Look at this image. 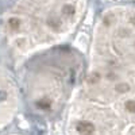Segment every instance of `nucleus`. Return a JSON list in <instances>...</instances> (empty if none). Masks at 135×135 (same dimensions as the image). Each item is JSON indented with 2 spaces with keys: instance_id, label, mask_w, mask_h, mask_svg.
I'll list each match as a JSON object with an SVG mask.
<instances>
[{
  "instance_id": "1",
  "label": "nucleus",
  "mask_w": 135,
  "mask_h": 135,
  "mask_svg": "<svg viewBox=\"0 0 135 135\" xmlns=\"http://www.w3.org/2000/svg\"><path fill=\"white\" fill-rule=\"evenodd\" d=\"M77 131L81 135H92L95 131V126L89 122H80L77 124Z\"/></svg>"
},
{
  "instance_id": "5",
  "label": "nucleus",
  "mask_w": 135,
  "mask_h": 135,
  "mask_svg": "<svg viewBox=\"0 0 135 135\" xmlns=\"http://www.w3.org/2000/svg\"><path fill=\"white\" fill-rule=\"evenodd\" d=\"M131 23H132V25H135V14L131 16Z\"/></svg>"
},
{
  "instance_id": "4",
  "label": "nucleus",
  "mask_w": 135,
  "mask_h": 135,
  "mask_svg": "<svg viewBox=\"0 0 135 135\" xmlns=\"http://www.w3.org/2000/svg\"><path fill=\"white\" fill-rule=\"evenodd\" d=\"M6 97H7V93L3 91V89H0V101H3Z\"/></svg>"
},
{
  "instance_id": "2",
  "label": "nucleus",
  "mask_w": 135,
  "mask_h": 135,
  "mask_svg": "<svg viewBox=\"0 0 135 135\" xmlns=\"http://www.w3.org/2000/svg\"><path fill=\"white\" fill-rule=\"evenodd\" d=\"M20 26V20L18 18H11L9 19V27L11 28H14V30H18Z\"/></svg>"
},
{
  "instance_id": "3",
  "label": "nucleus",
  "mask_w": 135,
  "mask_h": 135,
  "mask_svg": "<svg viewBox=\"0 0 135 135\" xmlns=\"http://www.w3.org/2000/svg\"><path fill=\"white\" fill-rule=\"evenodd\" d=\"M126 109H128L130 112L135 114V100H128L126 103Z\"/></svg>"
}]
</instances>
